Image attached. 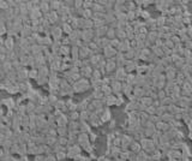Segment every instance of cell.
Segmentation results:
<instances>
[{
  "label": "cell",
  "instance_id": "32",
  "mask_svg": "<svg viewBox=\"0 0 192 161\" xmlns=\"http://www.w3.org/2000/svg\"><path fill=\"white\" fill-rule=\"evenodd\" d=\"M136 58V52H135V48H131L130 51H127L125 53V59L126 60H135Z\"/></svg>",
  "mask_w": 192,
  "mask_h": 161
},
{
  "label": "cell",
  "instance_id": "33",
  "mask_svg": "<svg viewBox=\"0 0 192 161\" xmlns=\"http://www.w3.org/2000/svg\"><path fill=\"white\" fill-rule=\"evenodd\" d=\"M161 119H162V121H163V123H166V124H171V123L174 120V117L167 112L166 114H163V116L161 117Z\"/></svg>",
  "mask_w": 192,
  "mask_h": 161
},
{
  "label": "cell",
  "instance_id": "8",
  "mask_svg": "<svg viewBox=\"0 0 192 161\" xmlns=\"http://www.w3.org/2000/svg\"><path fill=\"white\" fill-rule=\"evenodd\" d=\"M132 47H131V41H129V40H124V41H121L120 42V45H119V47H118V52H120V53H126L127 51H130Z\"/></svg>",
  "mask_w": 192,
  "mask_h": 161
},
{
  "label": "cell",
  "instance_id": "38",
  "mask_svg": "<svg viewBox=\"0 0 192 161\" xmlns=\"http://www.w3.org/2000/svg\"><path fill=\"white\" fill-rule=\"evenodd\" d=\"M37 77H38V70L37 69L29 70V78L30 79H37Z\"/></svg>",
  "mask_w": 192,
  "mask_h": 161
},
{
  "label": "cell",
  "instance_id": "10",
  "mask_svg": "<svg viewBox=\"0 0 192 161\" xmlns=\"http://www.w3.org/2000/svg\"><path fill=\"white\" fill-rule=\"evenodd\" d=\"M93 72H94V69L91 66H88V67H82L79 73L83 78H86V79H90L93 77Z\"/></svg>",
  "mask_w": 192,
  "mask_h": 161
},
{
  "label": "cell",
  "instance_id": "59",
  "mask_svg": "<svg viewBox=\"0 0 192 161\" xmlns=\"http://www.w3.org/2000/svg\"><path fill=\"white\" fill-rule=\"evenodd\" d=\"M191 40H192V39H191Z\"/></svg>",
  "mask_w": 192,
  "mask_h": 161
},
{
  "label": "cell",
  "instance_id": "28",
  "mask_svg": "<svg viewBox=\"0 0 192 161\" xmlns=\"http://www.w3.org/2000/svg\"><path fill=\"white\" fill-rule=\"evenodd\" d=\"M106 38L112 41L114 39H117V30L113 29V28H108V31H107V35H106Z\"/></svg>",
  "mask_w": 192,
  "mask_h": 161
},
{
  "label": "cell",
  "instance_id": "24",
  "mask_svg": "<svg viewBox=\"0 0 192 161\" xmlns=\"http://www.w3.org/2000/svg\"><path fill=\"white\" fill-rule=\"evenodd\" d=\"M133 95L140 100L142 97H144V91H143V88H140V87H133Z\"/></svg>",
  "mask_w": 192,
  "mask_h": 161
},
{
  "label": "cell",
  "instance_id": "30",
  "mask_svg": "<svg viewBox=\"0 0 192 161\" xmlns=\"http://www.w3.org/2000/svg\"><path fill=\"white\" fill-rule=\"evenodd\" d=\"M89 104H90V102H89V99H84L82 102L78 104V112H82V111H86Z\"/></svg>",
  "mask_w": 192,
  "mask_h": 161
},
{
  "label": "cell",
  "instance_id": "48",
  "mask_svg": "<svg viewBox=\"0 0 192 161\" xmlns=\"http://www.w3.org/2000/svg\"><path fill=\"white\" fill-rule=\"evenodd\" d=\"M120 42H121V41H119L118 39H114V40H112V41H111V47L115 48V49H117V51H118V47H119Z\"/></svg>",
  "mask_w": 192,
  "mask_h": 161
},
{
  "label": "cell",
  "instance_id": "34",
  "mask_svg": "<svg viewBox=\"0 0 192 161\" xmlns=\"http://www.w3.org/2000/svg\"><path fill=\"white\" fill-rule=\"evenodd\" d=\"M9 33V29H7V26H6V23L5 22H0V36H3L5 35V34H7Z\"/></svg>",
  "mask_w": 192,
  "mask_h": 161
},
{
  "label": "cell",
  "instance_id": "44",
  "mask_svg": "<svg viewBox=\"0 0 192 161\" xmlns=\"http://www.w3.org/2000/svg\"><path fill=\"white\" fill-rule=\"evenodd\" d=\"M48 81H49V78H47V77H37V79H36L38 85H43V84L48 83Z\"/></svg>",
  "mask_w": 192,
  "mask_h": 161
},
{
  "label": "cell",
  "instance_id": "25",
  "mask_svg": "<svg viewBox=\"0 0 192 161\" xmlns=\"http://www.w3.org/2000/svg\"><path fill=\"white\" fill-rule=\"evenodd\" d=\"M91 97L94 99V100H102V99H105V94L102 93L101 89H95L91 94Z\"/></svg>",
  "mask_w": 192,
  "mask_h": 161
},
{
  "label": "cell",
  "instance_id": "55",
  "mask_svg": "<svg viewBox=\"0 0 192 161\" xmlns=\"http://www.w3.org/2000/svg\"><path fill=\"white\" fill-rule=\"evenodd\" d=\"M114 125H115V121H114V120H113V121H112V123H111V128H114Z\"/></svg>",
  "mask_w": 192,
  "mask_h": 161
},
{
  "label": "cell",
  "instance_id": "42",
  "mask_svg": "<svg viewBox=\"0 0 192 161\" xmlns=\"http://www.w3.org/2000/svg\"><path fill=\"white\" fill-rule=\"evenodd\" d=\"M58 143L62 147H67L69 144V137H58Z\"/></svg>",
  "mask_w": 192,
  "mask_h": 161
},
{
  "label": "cell",
  "instance_id": "14",
  "mask_svg": "<svg viewBox=\"0 0 192 161\" xmlns=\"http://www.w3.org/2000/svg\"><path fill=\"white\" fill-rule=\"evenodd\" d=\"M117 101H118V96L115 95H111L105 97V106L111 107V106H117Z\"/></svg>",
  "mask_w": 192,
  "mask_h": 161
},
{
  "label": "cell",
  "instance_id": "35",
  "mask_svg": "<svg viewBox=\"0 0 192 161\" xmlns=\"http://www.w3.org/2000/svg\"><path fill=\"white\" fill-rule=\"evenodd\" d=\"M107 26V23L105 19H97V21H94V29H98L101 27H105Z\"/></svg>",
  "mask_w": 192,
  "mask_h": 161
},
{
  "label": "cell",
  "instance_id": "36",
  "mask_svg": "<svg viewBox=\"0 0 192 161\" xmlns=\"http://www.w3.org/2000/svg\"><path fill=\"white\" fill-rule=\"evenodd\" d=\"M181 153H183V156H184V157H188V159H190L191 152H190V148L187 147L186 143H185V144L183 145V148H181Z\"/></svg>",
  "mask_w": 192,
  "mask_h": 161
},
{
  "label": "cell",
  "instance_id": "39",
  "mask_svg": "<svg viewBox=\"0 0 192 161\" xmlns=\"http://www.w3.org/2000/svg\"><path fill=\"white\" fill-rule=\"evenodd\" d=\"M94 29V21L93 19H85L84 22V29Z\"/></svg>",
  "mask_w": 192,
  "mask_h": 161
},
{
  "label": "cell",
  "instance_id": "19",
  "mask_svg": "<svg viewBox=\"0 0 192 161\" xmlns=\"http://www.w3.org/2000/svg\"><path fill=\"white\" fill-rule=\"evenodd\" d=\"M130 152H132V153H136V154H138L139 152H142V147H140L139 142H137V141H133V142L130 144Z\"/></svg>",
  "mask_w": 192,
  "mask_h": 161
},
{
  "label": "cell",
  "instance_id": "47",
  "mask_svg": "<svg viewBox=\"0 0 192 161\" xmlns=\"http://www.w3.org/2000/svg\"><path fill=\"white\" fill-rule=\"evenodd\" d=\"M166 96H168V95H167V93L164 91V89H163V90H159V91H157V99H159L160 101H161V100H163V99H164Z\"/></svg>",
  "mask_w": 192,
  "mask_h": 161
},
{
  "label": "cell",
  "instance_id": "43",
  "mask_svg": "<svg viewBox=\"0 0 192 161\" xmlns=\"http://www.w3.org/2000/svg\"><path fill=\"white\" fill-rule=\"evenodd\" d=\"M83 4H84L83 0H76V1L73 3V7H74V10L83 9Z\"/></svg>",
  "mask_w": 192,
  "mask_h": 161
},
{
  "label": "cell",
  "instance_id": "9",
  "mask_svg": "<svg viewBox=\"0 0 192 161\" xmlns=\"http://www.w3.org/2000/svg\"><path fill=\"white\" fill-rule=\"evenodd\" d=\"M15 38H12V36H7L5 39V48L7 49L9 52H13L15 51V46H16V42H15Z\"/></svg>",
  "mask_w": 192,
  "mask_h": 161
},
{
  "label": "cell",
  "instance_id": "6",
  "mask_svg": "<svg viewBox=\"0 0 192 161\" xmlns=\"http://www.w3.org/2000/svg\"><path fill=\"white\" fill-rule=\"evenodd\" d=\"M118 69L117 66V63H115V59H111V60H107V64H106V75H111V73L115 72Z\"/></svg>",
  "mask_w": 192,
  "mask_h": 161
},
{
  "label": "cell",
  "instance_id": "57",
  "mask_svg": "<svg viewBox=\"0 0 192 161\" xmlns=\"http://www.w3.org/2000/svg\"><path fill=\"white\" fill-rule=\"evenodd\" d=\"M115 161H126V160H123V159H117Z\"/></svg>",
  "mask_w": 192,
  "mask_h": 161
},
{
  "label": "cell",
  "instance_id": "50",
  "mask_svg": "<svg viewBox=\"0 0 192 161\" xmlns=\"http://www.w3.org/2000/svg\"><path fill=\"white\" fill-rule=\"evenodd\" d=\"M127 161H137V154L130 152L129 153V160H127Z\"/></svg>",
  "mask_w": 192,
  "mask_h": 161
},
{
  "label": "cell",
  "instance_id": "20",
  "mask_svg": "<svg viewBox=\"0 0 192 161\" xmlns=\"http://www.w3.org/2000/svg\"><path fill=\"white\" fill-rule=\"evenodd\" d=\"M59 54H60L62 58L70 57V54H71V47H70V46H61L60 51H59Z\"/></svg>",
  "mask_w": 192,
  "mask_h": 161
},
{
  "label": "cell",
  "instance_id": "27",
  "mask_svg": "<svg viewBox=\"0 0 192 161\" xmlns=\"http://www.w3.org/2000/svg\"><path fill=\"white\" fill-rule=\"evenodd\" d=\"M69 120L70 121H79V112L78 111H73L69 113Z\"/></svg>",
  "mask_w": 192,
  "mask_h": 161
},
{
  "label": "cell",
  "instance_id": "58",
  "mask_svg": "<svg viewBox=\"0 0 192 161\" xmlns=\"http://www.w3.org/2000/svg\"><path fill=\"white\" fill-rule=\"evenodd\" d=\"M191 76H192V73H191Z\"/></svg>",
  "mask_w": 192,
  "mask_h": 161
},
{
  "label": "cell",
  "instance_id": "37",
  "mask_svg": "<svg viewBox=\"0 0 192 161\" xmlns=\"http://www.w3.org/2000/svg\"><path fill=\"white\" fill-rule=\"evenodd\" d=\"M167 113V107H164V106H160L156 108V116L157 117H162L163 114Z\"/></svg>",
  "mask_w": 192,
  "mask_h": 161
},
{
  "label": "cell",
  "instance_id": "7",
  "mask_svg": "<svg viewBox=\"0 0 192 161\" xmlns=\"http://www.w3.org/2000/svg\"><path fill=\"white\" fill-rule=\"evenodd\" d=\"M77 143H78V144L81 145V148H82V147H84V145H85V144H88V143H91V142H90V140H89V133H83V132H79L78 137H77Z\"/></svg>",
  "mask_w": 192,
  "mask_h": 161
},
{
  "label": "cell",
  "instance_id": "17",
  "mask_svg": "<svg viewBox=\"0 0 192 161\" xmlns=\"http://www.w3.org/2000/svg\"><path fill=\"white\" fill-rule=\"evenodd\" d=\"M40 10L43 15H47L50 12V5L49 1H40Z\"/></svg>",
  "mask_w": 192,
  "mask_h": 161
},
{
  "label": "cell",
  "instance_id": "52",
  "mask_svg": "<svg viewBox=\"0 0 192 161\" xmlns=\"http://www.w3.org/2000/svg\"><path fill=\"white\" fill-rule=\"evenodd\" d=\"M187 128H188V130H190V132H192V119H191V121L187 124Z\"/></svg>",
  "mask_w": 192,
  "mask_h": 161
},
{
  "label": "cell",
  "instance_id": "2",
  "mask_svg": "<svg viewBox=\"0 0 192 161\" xmlns=\"http://www.w3.org/2000/svg\"><path fill=\"white\" fill-rule=\"evenodd\" d=\"M139 144H140V147H142V150H144L149 155H151L156 150V145L154 144V142H152L151 138H145L144 137L143 140L139 141Z\"/></svg>",
  "mask_w": 192,
  "mask_h": 161
},
{
  "label": "cell",
  "instance_id": "41",
  "mask_svg": "<svg viewBox=\"0 0 192 161\" xmlns=\"http://www.w3.org/2000/svg\"><path fill=\"white\" fill-rule=\"evenodd\" d=\"M102 72L100 71V70H94V72H93V77L90 78V79H102Z\"/></svg>",
  "mask_w": 192,
  "mask_h": 161
},
{
  "label": "cell",
  "instance_id": "16",
  "mask_svg": "<svg viewBox=\"0 0 192 161\" xmlns=\"http://www.w3.org/2000/svg\"><path fill=\"white\" fill-rule=\"evenodd\" d=\"M49 5H50V11L58 12L62 7L64 1H57V0H53V1H49Z\"/></svg>",
  "mask_w": 192,
  "mask_h": 161
},
{
  "label": "cell",
  "instance_id": "1",
  "mask_svg": "<svg viewBox=\"0 0 192 161\" xmlns=\"http://www.w3.org/2000/svg\"><path fill=\"white\" fill-rule=\"evenodd\" d=\"M90 87H91L90 81L82 77L79 81H77V82H74L72 84V89H73L74 93H84L90 88Z\"/></svg>",
  "mask_w": 192,
  "mask_h": 161
},
{
  "label": "cell",
  "instance_id": "46",
  "mask_svg": "<svg viewBox=\"0 0 192 161\" xmlns=\"http://www.w3.org/2000/svg\"><path fill=\"white\" fill-rule=\"evenodd\" d=\"M0 9L4 10V11L9 10V9H10V6H9V1H5V0H0Z\"/></svg>",
  "mask_w": 192,
  "mask_h": 161
},
{
  "label": "cell",
  "instance_id": "45",
  "mask_svg": "<svg viewBox=\"0 0 192 161\" xmlns=\"http://www.w3.org/2000/svg\"><path fill=\"white\" fill-rule=\"evenodd\" d=\"M145 112L148 113V116H155L156 114V107H154V106H150L147 108Z\"/></svg>",
  "mask_w": 192,
  "mask_h": 161
},
{
  "label": "cell",
  "instance_id": "49",
  "mask_svg": "<svg viewBox=\"0 0 192 161\" xmlns=\"http://www.w3.org/2000/svg\"><path fill=\"white\" fill-rule=\"evenodd\" d=\"M140 17L144 18L145 21H148L149 18H151V17H150V13H149L148 11H145V10H142V12H140Z\"/></svg>",
  "mask_w": 192,
  "mask_h": 161
},
{
  "label": "cell",
  "instance_id": "53",
  "mask_svg": "<svg viewBox=\"0 0 192 161\" xmlns=\"http://www.w3.org/2000/svg\"><path fill=\"white\" fill-rule=\"evenodd\" d=\"M180 161H190V159H188V157H184V156H183V157L180 159Z\"/></svg>",
  "mask_w": 192,
  "mask_h": 161
},
{
  "label": "cell",
  "instance_id": "23",
  "mask_svg": "<svg viewBox=\"0 0 192 161\" xmlns=\"http://www.w3.org/2000/svg\"><path fill=\"white\" fill-rule=\"evenodd\" d=\"M139 102L142 104L143 106H145V107L148 108V107L152 106V104H154V100H152V99H151L150 96H144V97H142V99H140V100H139Z\"/></svg>",
  "mask_w": 192,
  "mask_h": 161
},
{
  "label": "cell",
  "instance_id": "12",
  "mask_svg": "<svg viewBox=\"0 0 192 161\" xmlns=\"http://www.w3.org/2000/svg\"><path fill=\"white\" fill-rule=\"evenodd\" d=\"M125 96H127V97H130L132 94H133V85H131V84H127V83H123V91H121Z\"/></svg>",
  "mask_w": 192,
  "mask_h": 161
},
{
  "label": "cell",
  "instance_id": "29",
  "mask_svg": "<svg viewBox=\"0 0 192 161\" xmlns=\"http://www.w3.org/2000/svg\"><path fill=\"white\" fill-rule=\"evenodd\" d=\"M90 114L88 111H82L79 112V121H88L89 123V118H90Z\"/></svg>",
  "mask_w": 192,
  "mask_h": 161
},
{
  "label": "cell",
  "instance_id": "40",
  "mask_svg": "<svg viewBox=\"0 0 192 161\" xmlns=\"http://www.w3.org/2000/svg\"><path fill=\"white\" fill-rule=\"evenodd\" d=\"M136 18H137V16H136V11H127V21H129V23L133 22Z\"/></svg>",
  "mask_w": 192,
  "mask_h": 161
},
{
  "label": "cell",
  "instance_id": "11",
  "mask_svg": "<svg viewBox=\"0 0 192 161\" xmlns=\"http://www.w3.org/2000/svg\"><path fill=\"white\" fill-rule=\"evenodd\" d=\"M69 117L65 114V113H62L60 117H58L57 118V120H55V124H57V128H59V126H67V124H69Z\"/></svg>",
  "mask_w": 192,
  "mask_h": 161
},
{
  "label": "cell",
  "instance_id": "15",
  "mask_svg": "<svg viewBox=\"0 0 192 161\" xmlns=\"http://www.w3.org/2000/svg\"><path fill=\"white\" fill-rule=\"evenodd\" d=\"M79 132H83V133H90L91 130H90V124L88 121H79Z\"/></svg>",
  "mask_w": 192,
  "mask_h": 161
},
{
  "label": "cell",
  "instance_id": "3",
  "mask_svg": "<svg viewBox=\"0 0 192 161\" xmlns=\"http://www.w3.org/2000/svg\"><path fill=\"white\" fill-rule=\"evenodd\" d=\"M62 30L60 26H53L50 29V38L53 39V41H61L62 39Z\"/></svg>",
  "mask_w": 192,
  "mask_h": 161
},
{
  "label": "cell",
  "instance_id": "51",
  "mask_svg": "<svg viewBox=\"0 0 192 161\" xmlns=\"http://www.w3.org/2000/svg\"><path fill=\"white\" fill-rule=\"evenodd\" d=\"M89 140H90V142H95L96 141V135L90 132V133H89Z\"/></svg>",
  "mask_w": 192,
  "mask_h": 161
},
{
  "label": "cell",
  "instance_id": "13",
  "mask_svg": "<svg viewBox=\"0 0 192 161\" xmlns=\"http://www.w3.org/2000/svg\"><path fill=\"white\" fill-rule=\"evenodd\" d=\"M108 26H105V27H101V28H98V29H94L95 30V36L96 38H100V39H102V38H106V35H107V31H108Z\"/></svg>",
  "mask_w": 192,
  "mask_h": 161
},
{
  "label": "cell",
  "instance_id": "56",
  "mask_svg": "<svg viewBox=\"0 0 192 161\" xmlns=\"http://www.w3.org/2000/svg\"><path fill=\"white\" fill-rule=\"evenodd\" d=\"M188 137L191 138V141H192V132H190V135H188Z\"/></svg>",
  "mask_w": 192,
  "mask_h": 161
},
{
  "label": "cell",
  "instance_id": "54",
  "mask_svg": "<svg viewBox=\"0 0 192 161\" xmlns=\"http://www.w3.org/2000/svg\"><path fill=\"white\" fill-rule=\"evenodd\" d=\"M168 161H180V160H178V159H173V157H171V159H168Z\"/></svg>",
  "mask_w": 192,
  "mask_h": 161
},
{
  "label": "cell",
  "instance_id": "18",
  "mask_svg": "<svg viewBox=\"0 0 192 161\" xmlns=\"http://www.w3.org/2000/svg\"><path fill=\"white\" fill-rule=\"evenodd\" d=\"M60 27H61V30L62 33L65 34L66 36H69L72 31H73V28L71 27V24L70 23H64V24H60Z\"/></svg>",
  "mask_w": 192,
  "mask_h": 161
},
{
  "label": "cell",
  "instance_id": "21",
  "mask_svg": "<svg viewBox=\"0 0 192 161\" xmlns=\"http://www.w3.org/2000/svg\"><path fill=\"white\" fill-rule=\"evenodd\" d=\"M100 120L102 123H106V121H109L111 120V111L108 108H105L103 112H102L101 117H100Z\"/></svg>",
  "mask_w": 192,
  "mask_h": 161
},
{
  "label": "cell",
  "instance_id": "31",
  "mask_svg": "<svg viewBox=\"0 0 192 161\" xmlns=\"http://www.w3.org/2000/svg\"><path fill=\"white\" fill-rule=\"evenodd\" d=\"M117 39L119 41H124L127 39V36H126V31L123 30V29H117Z\"/></svg>",
  "mask_w": 192,
  "mask_h": 161
},
{
  "label": "cell",
  "instance_id": "26",
  "mask_svg": "<svg viewBox=\"0 0 192 161\" xmlns=\"http://www.w3.org/2000/svg\"><path fill=\"white\" fill-rule=\"evenodd\" d=\"M150 160V155L148 153H145L144 150L139 152L137 154V161H149Z\"/></svg>",
  "mask_w": 192,
  "mask_h": 161
},
{
  "label": "cell",
  "instance_id": "4",
  "mask_svg": "<svg viewBox=\"0 0 192 161\" xmlns=\"http://www.w3.org/2000/svg\"><path fill=\"white\" fill-rule=\"evenodd\" d=\"M117 53H118L117 49L113 48V47H111V46H108L107 48H105L103 51H102V54H103V57H105L107 60L114 59V58H115V55H117Z\"/></svg>",
  "mask_w": 192,
  "mask_h": 161
},
{
  "label": "cell",
  "instance_id": "5",
  "mask_svg": "<svg viewBox=\"0 0 192 161\" xmlns=\"http://www.w3.org/2000/svg\"><path fill=\"white\" fill-rule=\"evenodd\" d=\"M126 76H127V72H126L125 67H118L117 71L114 72V77H115V79L119 81V82H123V83L125 82Z\"/></svg>",
  "mask_w": 192,
  "mask_h": 161
},
{
  "label": "cell",
  "instance_id": "22",
  "mask_svg": "<svg viewBox=\"0 0 192 161\" xmlns=\"http://www.w3.org/2000/svg\"><path fill=\"white\" fill-rule=\"evenodd\" d=\"M157 39H159L157 31H149L148 35H147V40H149L152 45H155V42L157 41Z\"/></svg>",
  "mask_w": 192,
  "mask_h": 161
}]
</instances>
